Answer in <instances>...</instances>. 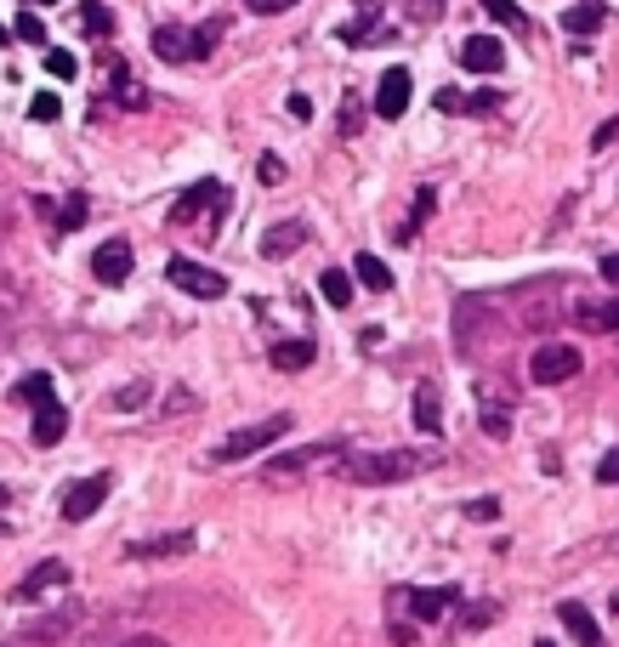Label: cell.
Returning a JSON list of instances; mask_svg holds the SVG:
<instances>
[{
    "label": "cell",
    "mask_w": 619,
    "mask_h": 647,
    "mask_svg": "<svg viewBox=\"0 0 619 647\" xmlns=\"http://www.w3.org/2000/svg\"><path fill=\"white\" fill-rule=\"evenodd\" d=\"M432 466H443L438 443H427V449H346L341 455V478L381 489V483H409V478H420V471H432Z\"/></svg>",
    "instance_id": "6da1fadb"
},
{
    "label": "cell",
    "mask_w": 619,
    "mask_h": 647,
    "mask_svg": "<svg viewBox=\"0 0 619 647\" xmlns=\"http://www.w3.org/2000/svg\"><path fill=\"white\" fill-rule=\"evenodd\" d=\"M290 427H295L290 415H267V420H256V427H239V432H228V437L216 443V449H211V460H216V466L251 460V455H262V449H274V443H279Z\"/></svg>",
    "instance_id": "7a4b0ae2"
},
{
    "label": "cell",
    "mask_w": 619,
    "mask_h": 647,
    "mask_svg": "<svg viewBox=\"0 0 619 647\" xmlns=\"http://www.w3.org/2000/svg\"><path fill=\"white\" fill-rule=\"evenodd\" d=\"M392 608H404L420 625H438V619H450L460 608V591L455 585H399L392 591Z\"/></svg>",
    "instance_id": "3957f363"
},
{
    "label": "cell",
    "mask_w": 619,
    "mask_h": 647,
    "mask_svg": "<svg viewBox=\"0 0 619 647\" xmlns=\"http://www.w3.org/2000/svg\"><path fill=\"white\" fill-rule=\"evenodd\" d=\"M580 346H568V341H546V346H534V358H529V381L534 386H563V381H574L580 376Z\"/></svg>",
    "instance_id": "277c9868"
},
{
    "label": "cell",
    "mask_w": 619,
    "mask_h": 647,
    "mask_svg": "<svg viewBox=\"0 0 619 647\" xmlns=\"http://www.w3.org/2000/svg\"><path fill=\"white\" fill-rule=\"evenodd\" d=\"M165 279L177 284L182 295H193V302H222V295H228V279H222L216 267H200L193 256H170L165 262Z\"/></svg>",
    "instance_id": "5b68a950"
},
{
    "label": "cell",
    "mask_w": 619,
    "mask_h": 647,
    "mask_svg": "<svg viewBox=\"0 0 619 647\" xmlns=\"http://www.w3.org/2000/svg\"><path fill=\"white\" fill-rule=\"evenodd\" d=\"M353 449L346 437H325V443H307V449H290L279 460H267V478H295V471H318V466H341V455Z\"/></svg>",
    "instance_id": "8992f818"
},
{
    "label": "cell",
    "mask_w": 619,
    "mask_h": 647,
    "mask_svg": "<svg viewBox=\"0 0 619 647\" xmlns=\"http://www.w3.org/2000/svg\"><path fill=\"white\" fill-rule=\"evenodd\" d=\"M228 211V188H222L216 177H205V182H193L177 205H170V228H193L200 216H222Z\"/></svg>",
    "instance_id": "52a82bcc"
},
{
    "label": "cell",
    "mask_w": 619,
    "mask_h": 647,
    "mask_svg": "<svg viewBox=\"0 0 619 647\" xmlns=\"http://www.w3.org/2000/svg\"><path fill=\"white\" fill-rule=\"evenodd\" d=\"M109 489H114V471H91L86 483H74V489L63 494V522L97 517V511H103V500H109Z\"/></svg>",
    "instance_id": "ba28073f"
},
{
    "label": "cell",
    "mask_w": 619,
    "mask_h": 647,
    "mask_svg": "<svg viewBox=\"0 0 619 647\" xmlns=\"http://www.w3.org/2000/svg\"><path fill=\"white\" fill-rule=\"evenodd\" d=\"M68 585V562H58V557H46V562H35L29 574L17 580V591H12V602H40V596H52V591H63Z\"/></svg>",
    "instance_id": "9c48e42d"
},
{
    "label": "cell",
    "mask_w": 619,
    "mask_h": 647,
    "mask_svg": "<svg viewBox=\"0 0 619 647\" xmlns=\"http://www.w3.org/2000/svg\"><path fill=\"white\" fill-rule=\"evenodd\" d=\"M74 625H80V608H52V613L29 619V625L17 631V642H29V647H52V642H63Z\"/></svg>",
    "instance_id": "30bf717a"
},
{
    "label": "cell",
    "mask_w": 619,
    "mask_h": 647,
    "mask_svg": "<svg viewBox=\"0 0 619 647\" xmlns=\"http://www.w3.org/2000/svg\"><path fill=\"white\" fill-rule=\"evenodd\" d=\"M131 267H137V256H131V244H126V239L97 244V256H91L97 284H126V279H131Z\"/></svg>",
    "instance_id": "8fae6325"
},
{
    "label": "cell",
    "mask_w": 619,
    "mask_h": 647,
    "mask_svg": "<svg viewBox=\"0 0 619 647\" xmlns=\"http://www.w3.org/2000/svg\"><path fill=\"white\" fill-rule=\"evenodd\" d=\"M193 529H177V534H154V540H131L126 545V562H154V557H188L193 551Z\"/></svg>",
    "instance_id": "7c38bea8"
},
{
    "label": "cell",
    "mask_w": 619,
    "mask_h": 647,
    "mask_svg": "<svg viewBox=\"0 0 619 647\" xmlns=\"http://www.w3.org/2000/svg\"><path fill=\"white\" fill-rule=\"evenodd\" d=\"M409 97H415L409 68H387V74H381V86H376V114H381V119H404Z\"/></svg>",
    "instance_id": "4fadbf2b"
},
{
    "label": "cell",
    "mask_w": 619,
    "mask_h": 647,
    "mask_svg": "<svg viewBox=\"0 0 619 647\" xmlns=\"http://www.w3.org/2000/svg\"><path fill=\"white\" fill-rule=\"evenodd\" d=\"M460 68H472V74H501L506 68V46L494 40V35H472L460 46Z\"/></svg>",
    "instance_id": "5bb4252c"
},
{
    "label": "cell",
    "mask_w": 619,
    "mask_h": 647,
    "mask_svg": "<svg viewBox=\"0 0 619 647\" xmlns=\"http://www.w3.org/2000/svg\"><path fill=\"white\" fill-rule=\"evenodd\" d=\"M483 437H494V443L511 437V392L506 386H483Z\"/></svg>",
    "instance_id": "9a60e30c"
},
{
    "label": "cell",
    "mask_w": 619,
    "mask_h": 647,
    "mask_svg": "<svg viewBox=\"0 0 619 647\" xmlns=\"http://www.w3.org/2000/svg\"><path fill=\"white\" fill-rule=\"evenodd\" d=\"M307 244V221H274V228L262 233V256L267 262H285V256H295Z\"/></svg>",
    "instance_id": "2e32d148"
},
{
    "label": "cell",
    "mask_w": 619,
    "mask_h": 647,
    "mask_svg": "<svg viewBox=\"0 0 619 647\" xmlns=\"http://www.w3.org/2000/svg\"><path fill=\"white\" fill-rule=\"evenodd\" d=\"M376 35H381V0H358V17L336 29L341 46H376Z\"/></svg>",
    "instance_id": "e0dca14e"
},
{
    "label": "cell",
    "mask_w": 619,
    "mask_h": 647,
    "mask_svg": "<svg viewBox=\"0 0 619 647\" xmlns=\"http://www.w3.org/2000/svg\"><path fill=\"white\" fill-rule=\"evenodd\" d=\"M557 619H563V631L574 636L580 647H603V625L591 619V608H585V602H557Z\"/></svg>",
    "instance_id": "ac0fdd59"
},
{
    "label": "cell",
    "mask_w": 619,
    "mask_h": 647,
    "mask_svg": "<svg viewBox=\"0 0 619 647\" xmlns=\"http://www.w3.org/2000/svg\"><path fill=\"white\" fill-rule=\"evenodd\" d=\"M313 358H318L313 335H290V341H274V346H267V364L285 369V376H290V369H307Z\"/></svg>",
    "instance_id": "d6986e66"
},
{
    "label": "cell",
    "mask_w": 619,
    "mask_h": 647,
    "mask_svg": "<svg viewBox=\"0 0 619 647\" xmlns=\"http://www.w3.org/2000/svg\"><path fill=\"white\" fill-rule=\"evenodd\" d=\"M432 211H438V188H415V205H409V216L399 221V228H392V239H399V244H415L420 228L432 221Z\"/></svg>",
    "instance_id": "ffe728a7"
},
{
    "label": "cell",
    "mask_w": 619,
    "mask_h": 647,
    "mask_svg": "<svg viewBox=\"0 0 619 647\" xmlns=\"http://www.w3.org/2000/svg\"><path fill=\"white\" fill-rule=\"evenodd\" d=\"M415 427L427 432V437L443 432V392H438V381H420L415 386Z\"/></svg>",
    "instance_id": "44dd1931"
},
{
    "label": "cell",
    "mask_w": 619,
    "mask_h": 647,
    "mask_svg": "<svg viewBox=\"0 0 619 647\" xmlns=\"http://www.w3.org/2000/svg\"><path fill=\"white\" fill-rule=\"evenodd\" d=\"M574 324L591 335H619V302H574Z\"/></svg>",
    "instance_id": "7402d4cb"
},
{
    "label": "cell",
    "mask_w": 619,
    "mask_h": 647,
    "mask_svg": "<svg viewBox=\"0 0 619 647\" xmlns=\"http://www.w3.org/2000/svg\"><path fill=\"white\" fill-rule=\"evenodd\" d=\"M63 432H68V409H63L58 397H52V404H40V409H35V427H29V437L40 443V449H52V443H63Z\"/></svg>",
    "instance_id": "603a6c76"
},
{
    "label": "cell",
    "mask_w": 619,
    "mask_h": 647,
    "mask_svg": "<svg viewBox=\"0 0 619 647\" xmlns=\"http://www.w3.org/2000/svg\"><path fill=\"white\" fill-rule=\"evenodd\" d=\"M603 23H608V7H603V0H580V7H568V12H563V29L574 35V40L597 35Z\"/></svg>",
    "instance_id": "cb8c5ba5"
},
{
    "label": "cell",
    "mask_w": 619,
    "mask_h": 647,
    "mask_svg": "<svg viewBox=\"0 0 619 647\" xmlns=\"http://www.w3.org/2000/svg\"><path fill=\"white\" fill-rule=\"evenodd\" d=\"M154 58H165V63H188V58H193V35L177 29V23H160V29H154Z\"/></svg>",
    "instance_id": "d4e9b609"
},
{
    "label": "cell",
    "mask_w": 619,
    "mask_h": 647,
    "mask_svg": "<svg viewBox=\"0 0 619 647\" xmlns=\"http://www.w3.org/2000/svg\"><path fill=\"white\" fill-rule=\"evenodd\" d=\"M353 272H358V284H364V290H376V295H387V290H392V267H387L381 256H369V251H358V256H353Z\"/></svg>",
    "instance_id": "484cf974"
},
{
    "label": "cell",
    "mask_w": 619,
    "mask_h": 647,
    "mask_svg": "<svg viewBox=\"0 0 619 647\" xmlns=\"http://www.w3.org/2000/svg\"><path fill=\"white\" fill-rule=\"evenodd\" d=\"M483 12H489V23H501V29H511V35H529L534 29L529 12L517 7V0H483Z\"/></svg>",
    "instance_id": "4316f807"
},
{
    "label": "cell",
    "mask_w": 619,
    "mask_h": 647,
    "mask_svg": "<svg viewBox=\"0 0 619 647\" xmlns=\"http://www.w3.org/2000/svg\"><path fill=\"white\" fill-rule=\"evenodd\" d=\"M86 216H91L86 193H68L63 205H52V228H58V233H74V228H86Z\"/></svg>",
    "instance_id": "83f0119b"
},
{
    "label": "cell",
    "mask_w": 619,
    "mask_h": 647,
    "mask_svg": "<svg viewBox=\"0 0 619 647\" xmlns=\"http://www.w3.org/2000/svg\"><path fill=\"white\" fill-rule=\"evenodd\" d=\"M52 397H58V386H52V376H46V369H35V376L17 381V404L40 409V404H52Z\"/></svg>",
    "instance_id": "f1b7e54d"
},
{
    "label": "cell",
    "mask_w": 619,
    "mask_h": 647,
    "mask_svg": "<svg viewBox=\"0 0 619 647\" xmlns=\"http://www.w3.org/2000/svg\"><path fill=\"white\" fill-rule=\"evenodd\" d=\"M114 103L119 109H148V91L131 68H114Z\"/></svg>",
    "instance_id": "f546056e"
},
{
    "label": "cell",
    "mask_w": 619,
    "mask_h": 647,
    "mask_svg": "<svg viewBox=\"0 0 619 647\" xmlns=\"http://www.w3.org/2000/svg\"><path fill=\"white\" fill-rule=\"evenodd\" d=\"M80 23H86L91 40H109V35H114V12L103 7V0H86V7H80Z\"/></svg>",
    "instance_id": "4dcf8cb0"
},
{
    "label": "cell",
    "mask_w": 619,
    "mask_h": 647,
    "mask_svg": "<svg viewBox=\"0 0 619 647\" xmlns=\"http://www.w3.org/2000/svg\"><path fill=\"white\" fill-rule=\"evenodd\" d=\"M318 290H325V302H330V307H346V302H353V279H346L341 267H330L325 279H318Z\"/></svg>",
    "instance_id": "1f68e13d"
},
{
    "label": "cell",
    "mask_w": 619,
    "mask_h": 647,
    "mask_svg": "<svg viewBox=\"0 0 619 647\" xmlns=\"http://www.w3.org/2000/svg\"><path fill=\"white\" fill-rule=\"evenodd\" d=\"M148 397H154V381H131V386L109 392V409H142Z\"/></svg>",
    "instance_id": "d6a6232c"
},
{
    "label": "cell",
    "mask_w": 619,
    "mask_h": 647,
    "mask_svg": "<svg viewBox=\"0 0 619 647\" xmlns=\"http://www.w3.org/2000/svg\"><path fill=\"white\" fill-rule=\"evenodd\" d=\"M222 35H228V23H222V17H211L205 29H193V58H211Z\"/></svg>",
    "instance_id": "836d02e7"
},
{
    "label": "cell",
    "mask_w": 619,
    "mask_h": 647,
    "mask_svg": "<svg viewBox=\"0 0 619 647\" xmlns=\"http://www.w3.org/2000/svg\"><path fill=\"white\" fill-rule=\"evenodd\" d=\"M46 74H52V80H74V74H80V63H74V52H46Z\"/></svg>",
    "instance_id": "e575fe53"
},
{
    "label": "cell",
    "mask_w": 619,
    "mask_h": 647,
    "mask_svg": "<svg viewBox=\"0 0 619 647\" xmlns=\"http://www.w3.org/2000/svg\"><path fill=\"white\" fill-rule=\"evenodd\" d=\"M63 114V103H58V91H40L35 103H29V119H40V126H52V119Z\"/></svg>",
    "instance_id": "d590c367"
},
{
    "label": "cell",
    "mask_w": 619,
    "mask_h": 647,
    "mask_svg": "<svg viewBox=\"0 0 619 647\" xmlns=\"http://www.w3.org/2000/svg\"><path fill=\"white\" fill-rule=\"evenodd\" d=\"M494 619H501V608H494V602H472V608L460 613V625L466 631H483V625H494Z\"/></svg>",
    "instance_id": "8d00e7d4"
},
{
    "label": "cell",
    "mask_w": 619,
    "mask_h": 647,
    "mask_svg": "<svg viewBox=\"0 0 619 647\" xmlns=\"http://www.w3.org/2000/svg\"><path fill=\"white\" fill-rule=\"evenodd\" d=\"M12 40H29V46H40V40H46V23H40L35 12H23V17H17V29H12Z\"/></svg>",
    "instance_id": "74e56055"
},
{
    "label": "cell",
    "mask_w": 619,
    "mask_h": 647,
    "mask_svg": "<svg viewBox=\"0 0 619 647\" xmlns=\"http://www.w3.org/2000/svg\"><path fill=\"white\" fill-rule=\"evenodd\" d=\"M256 177H262L267 188H279V182H285V160H279V154H262V160H256Z\"/></svg>",
    "instance_id": "f35d334b"
},
{
    "label": "cell",
    "mask_w": 619,
    "mask_h": 647,
    "mask_svg": "<svg viewBox=\"0 0 619 647\" xmlns=\"http://www.w3.org/2000/svg\"><path fill=\"white\" fill-rule=\"evenodd\" d=\"M404 7H409L415 23H438L443 17V0H404Z\"/></svg>",
    "instance_id": "ab89813d"
},
{
    "label": "cell",
    "mask_w": 619,
    "mask_h": 647,
    "mask_svg": "<svg viewBox=\"0 0 619 647\" xmlns=\"http://www.w3.org/2000/svg\"><path fill=\"white\" fill-rule=\"evenodd\" d=\"M597 483H608V489H619V443H614V449L597 460Z\"/></svg>",
    "instance_id": "60d3db41"
},
{
    "label": "cell",
    "mask_w": 619,
    "mask_h": 647,
    "mask_svg": "<svg viewBox=\"0 0 619 647\" xmlns=\"http://www.w3.org/2000/svg\"><path fill=\"white\" fill-rule=\"evenodd\" d=\"M466 517H472V522H494V517H501V500H494V494H489V500H466Z\"/></svg>",
    "instance_id": "b9f144b4"
},
{
    "label": "cell",
    "mask_w": 619,
    "mask_h": 647,
    "mask_svg": "<svg viewBox=\"0 0 619 647\" xmlns=\"http://www.w3.org/2000/svg\"><path fill=\"white\" fill-rule=\"evenodd\" d=\"M614 142H619V114H614V119H603V126L591 131V148H597V154H603V148H614Z\"/></svg>",
    "instance_id": "7bdbcfd3"
},
{
    "label": "cell",
    "mask_w": 619,
    "mask_h": 647,
    "mask_svg": "<svg viewBox=\"0 0 619 647\" xmlns=\"http://www.w3.org/2000/svg\"><path fill=\"white\" fill-rule=\"evenodd\" d=\"M501 109V91H478V97H466V114H494Z\"/></svg>",
    "instance_id": "ee69618b"
},
{
    "label": "cell",
    "mask_w": 619,
    "mask_h": 647,
    "mask_svg": "<svg viewBox=\"0 0 619 647\" xmlns=\"http://www.w3.org/2000/svg\"><path fill=\"white\" fill-rule=\"evenodd\" d=\"M244 7H251L256 17H279V12H290L295 0H244Z\"/></svg>",
    "instance_id": "f6af8a7d"
},
{
    "label": "cell",
    "mask_w": 619,
    "mask_h": 647,
    "mask_svg": "<svg viewBox=\"0 0 619 647\" xmlns=\"http://www.w3.org/2000/svg\"><path fill=\"white\" fill-rule=\"evenodd\" d=\"M358 119H364V109L353 103V97H346V103H341V137H353V131H358Z\"/></svg>",
    "instance_id": "bcb514c9"
},
{
    "label": "cell",
    "mask_w": 619,
    "mask_h": 647,
    "mask_svg": "<svg viewBox=\"0 0 619 647\" xmlns=\"http://www.w3.org/2000/svg\"><path fill=\"white\" fill-rule=\"evenodd\" d=\"M438 114H466V97L460 91H438Z\"/></svg>",
    "instance_id": "7dc6e473"
},
{
    "label": "cell",
    "mask_w": 619,
    "mask_h": 647,
    "mask_svg": "<svg viewBox=\"0 0 619 647\" xmlns=\"http://www.w3.org/2000/svg\"><path fill=\"white\" fill-rule=\"evenodd\" d=\"M285 109H290L295 119H313V97H307V91H290V103H285Z\"/></svg>",
    "instance_id": "c3c4849f"
},
{
    "label": "cell",
    "mask_w": 619,
    "mask_h": 647,
    "mask_svg": "<svg viewBox=\"0 0 619 647\" xmlns=\"http://www.w3.org/2000/svg\"><path fill=\"white\" fill-rule=\"evenodd\" d=\"M392 642L409 647V642H415V625H399V619H392Z\"/></svg>",
    "instance_id": "681fc988"
},
{
    "label": "cell",
    "mask_w": 619,
    "mask_h": 647,
    "mask_svg": "<svg viewBox=\"0 0 619 647\" xmlns=\"http://www.w3.org/2000/svg\"><path fill=\"white\" fill-rule=\"evenodd\" d=\"M119 647H170V642H160V636H126Z\"/></svg>",
    "instance_id": "f907efd6"
},
{
    "label": "cell",
    "mask_w": 619,
    "mask_h": 647,
    "mask_svg": "<svg viewBox=\"0 0 619 647\" xmlns=\"http://www.w3.org/2000/svg\"><path fill=\"white\" fill-rule=\"evenodd\" d=\"M603 279H608V284H619V256H603Z\"/></svg>",
    "instance_id": "816d5d0a"
},
{
    "label": "cell",
    "mask_w": 619,
    "mask_h": 647,
    "mask_svg": "<svg viewBox=\"0 0 619 647\" xmlns=\"http://www.w3.org/2000/svg\"><path fill=\"white\" fill-rule=\"evenodd\" d=\"M0 46H12V29H7V23H0Z\"/></svg>",
    "instance_id": "f5cc1de1"
},
{
    "label": "cell",
    "mask_w": 619,
    "mask_h": 647,
    "mask_svg": "<svg viewBox=\"0 0 619 647\" xmlns=\"http://www.w3.org/2000/svg\"><path fill=\"white\" fill-rule=\"evenodd\" d=\"M7 500H12V489H7V483H0V506H7Z\"/></svg>",
    "instance_id": "db71d44e"
},
{
    "label": "cell",
    "mask_w": 619,
    "mask_h": 647,
    "mask_svg": "<svg viewBox=\"0 0 619 647\" xmlns=\"http://www.w3.org/2000/svg\"><path fill=\"white\" fill-rule=\"evenodd\" d=\"M29 7H58V0H29Z\"/></svg>",
    "instance_id": "11a10c76"
},
{
    "label": "cell",
    "mask_w": 619,
    "mask_h": 647,
    "mask_svg": "<svg viewBox=\"0 0 619 647\" xmlns=\"http://www.w3.org/2000/svg\"><path fill=\"white\" fill-rule=\"evenodd\" d=\"M534 647H552V642H534Z\"/></svg>",
    "instance_id": "9f6ffc18"
}]
</instances>
